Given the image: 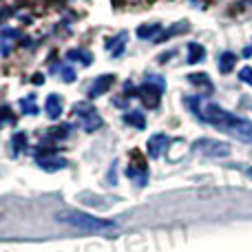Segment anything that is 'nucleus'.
Listing matches in <instances>:
<instances>
[{"instance_id": "412c9836", "label": "nucleus", "mask_w": 252, "mask_h": 252, "mask_svg": "<svg viewBox=\"0 0 252 252\" xmlns=\"http://www.w3.org/2000/svg\"><path fill=\"white\" fill-rule=\"evenodd\" d=\"M66 133H69V126H60V128H56V130H51V135H53V137H58V139H62V137H66Z\"/></svg>"}, {"instance_id": "393cba45", "label": "nucleus", "mask_w": 252, "mask_h": 252, "mask_svg": "<svg viewBox=\"0 0 252 252\" xmlns=\"http://www.w3.org/2000/svg\"><path fill=\"white\" fill-rule=\"evenodd\" d=\"M246 175H248V177H252V168H248V170H246Z\"/></svg>"}, {"instance_id": "5701e85b", "label": "nucleus", "mask_w": 252, "mask_h": 252, "mask_svg": "<svg viewBox=\"0 0 252 252\" xmlns=\"http://www.w3.org/2000/svg\"><path fill=\"white\" fill-rule=\"evenodd\" d=\"M33 84H42V75H40V73L33 75Z\"/></svg>"}, {"instance_id": "b1692460", "label": "nucleus", "mask_w": 252, "mask_h": 252, "mask_svg": "<svg viewBox=\"0 0 252 252\" xmlns=\"http://www.w3.org/2000/svg\"><path fill=\"white\" fill-rule=\"evenodd\" d=\"M244 56H246V58H250V56H252V47H250V49H246V51H244Z\"/></svg>"}, {"instance_id": "f03ea898", "label": "nucleus", "mask_w": 252, "mask_h": 252, "mask_svg": "<svg viewBox=\"0 0 252 252\" xmlns=\"http://www.w3.org/2000/svg\"><path fill=\"white\" fill-rule=\"evenodd\" d=\"M56 219L64 226L71 228H78V230L84 232H97V230H109V228L115 226V221L111 219H100V217H93L89 213H82V210H60L56 215Z\"/></svg>"}, {"instance_id": "6e6552de", "label": "nucleus", "mask_w": 252, "mask_h": 252, "mask_svg": "<svg viewBox=\"0 0 252 252\" xmlns=\"http://www.w3.org/2000/svg\"><path fill=\"white\" fill-rule=\"evenodd\" d=\"M159 91L161 89H153V82H148V84H144L142 89H139V95L144 97V102H146L148 106H153V109H155L157 106V97H159Z\"/></svg>"}, {"instance_id": "dca6fc26", "label": "nucleus", "mask_w": 252, "mask_h": 252, "mask_svg": "<svg viewBox=\"0 0 252 252\" xmlns=\"http://www.w3.org/2000/svg\"><path fill=\"white\" fill-rule=\"evenodd\" d=\"M20 106H22V113H29V115L38 113V106H35L33 97H25V100H20Z\"/></svg>"}, {"instance_id": "423d86ee", "label": "nucleus", "mask_w": 252, "mask_h": 252, "mask_svg": "<svg viewBox=\"0 0 252 252\" xmlns=\"http://www.w3.org/2000/svg\"><path fill=\"white\" fill-rule=\"evenodd\" d=\"M38 166L44 170H49V173H53V170H60L66 166V159H62V157H38Z\"/></svg>"}, {"instance_id": "0eeeda50", "label": "nucleus", "mask_w": 252, "mask_h": 252, "mask_svg": "<svg viewBox=\"0 0 252 252\" xmlns=\"http://www.w3.org/2000/svg\"><path fill=\"white\" fill-rule=\"evenodd\" d=\"M44 111H47V118L58 120L62 115V102L58 95H49L47 102H44Z\"/></svg>"}, {"instance_id": "ddd939ff", "label": "nucleus", "mask_w": 252, "mask_h": 252, "mask_svg": "<svg viewBox=\"0 0 252 252\" xmlns=\"http://www.w3.org/2000/svg\"><path fill=\"white\" fill-rule=\"evenodd\" d=\"M66 58H69V60H80V62H84V64H91L93 62V56L89 51H80V49H75V51H69L66 53Z\"/></svg>"}, {"instance_id": "20e7f679", "label": "nucleus", "mask_w": 252, "mask_h": 252, "mask_svg": "<svg viewBox=\"0 0 252 252\" xmlns=\"http://www.w3.org/2000/svg\"><path fill=\"white\" fill-rule=\"evenodd\" d=\"M75 113H82V128L84 130H95L97 126H102V118L95 113L91 104H78L75 106Z\"/></svg>"}, {"instance_id": "9b49d317", "label": "nucleus", "mask_w": 252, "mask_h": 252, "mask_svg": "<svg viewBox=\"0 0 252 252\" xmlns=\"http://www.w3.org/2000/svg\"><path fill=\"white\" fill-rule=\"evenodd\" d=\"M235 62H237L235 53H230V51L221 53V58H219V71H221V73H230L232 66H235Z\"/></svg>"}, {"instance_id": "6ab92c4d", "label": "nucleus", "mask_w": 252, "mask_h": 252, "mask_svg": "<svg viewBox=\"0 0 252 252\" xmlns=\"http://www.w3.org/2000/svg\"><path fill=\"white\" fill-rule=\"evenodd\" d=\"M4 122H13V115L9 113V106H0V126Z\"/></svg>"}, {"instance_id": "4468645a", "label": "nucleus", "mask_w": 252, "mask_h": 252, "mask_svg": "<svg viewBox=\"0 0 252 252\" xmlns=\"http://www.w3.org/2000/svg\"><path fill=\"white\" fill-rule=\"evenodd\" d=\"M188 82L199 84V87H206L208 91H213V87H210V78L206 73H190L188 75Z\"/></svg>"}, {"instance_id": "aec40b11", "label": "nucleus", "mask_w": 252, "mask_h": 252, "mask_svg": "<svg viewBox=\"0 0 252 252\" xmlns=\"http://www.w3.org/2000/svg\"><path fill=\"white\" fill-rule=\"evenodd\" d=\"M62 78H64V82H73V80H75V71L71 69V66H64V69H62Z\"/></svg>"}, {"instance_id": "2eb2a0df", "label": "nucleus", "mask_w": 252, "mask_h": 252, "mask_svg": "<svg viewBox=\"0 0 252 252\" xmlns=\"http://www.w3.org/2000/svg\"><path fill=\"white\" fill-rule=\"evenodd\" d=\"M11 146H13V155H18V153L25 151V146H27L25 133H16V135H13V137H11Z\"/></svg>"}, {"instance_id": "f8f14e48", "label": "nucleus", "mask_w": 252, "mask_h": 252, "mask_svg": "<svg viewBox=\"0 0 252 252\" xmlns=\"http://www.w3.org/2000/svg\"><path fill=\"white\" fill-rule=\"evenodd\" d=\"M124 122L135 126V128H144V126H146V120H144L142 111H128V113L124 115Z\"/></svg>"}, {"instance_id": "a211bd4d", "label": "nucleus", "mask_w": 252, "mask_h": 252, "mask_svg": "<svg viewBox=\"0 0 252 252\" xmlns=\"http://www.w3.org/2000/svg\"><path fill=\"white\" fill-rule=\"evenodd\" d=\"M239 80H241V82H246V84H250V87H252V69H250V66H244V69H241Z\"/></svg>"}, {"instance_id": "9d476101", "label": "nucleus", "mask_w": 252, "mask_h": 252, "mask_svg": "<svg viewBox=\"0 0 252 252\" xmlns=\"http://www.w3.org/2000/svg\"><path fill=\"white\" fill-rule=\"evenodd\" d=\"M206 56V49L197 42H190L188 44V64H197L199 60H204Z\"/></svg>"}, {"instance_id": "39448f33", "label": "nucleus", "mask_w": 252, "mask_h": 252, "mask_svg": "<svg viewBox=\"0 0 252 252\" xmlns=\"http://www.w3.org/2000/svg\"><path fill=\"white\" fill-rule=\"evenodd\" d=\"M170 144V139L166 137L164 133H157V135H153L151 139H148V155L153 157V159H157V157L164 153V148Z\"/></svg>"}, {"instance_id": "4be33fe9", "label": "nucleus", "mask_w": 252, "mask_h": 252, "mask_svg": "<svg viewBox=\"0 0 252 252\" xmlns=\"http://www.w3.org/2000/svg\"><path fill=\"white\" fill-rule=\"evenodd\" d=\"M18 35H20V33H18L16 29H11V31H2V38H18Z\"/></svg>"}, {"instance_id": "7ed1b4c3", "label": "nucleus", "mask_w": 252, "mask_h": 252, "mask_svg": "<svg viewBox=\"0 0 252 252\" xmlns=\"http://www.w3.org/2000/svg\"><path fill=\"white\" fill-rule=\"evenodd\" d=\"M192 151L195 153H204L208 157H226L230 153V144H223V142H217V139H197L192 144Z\"/></svg>"}, {"instance_id": "f3484780", "label": "nucleus", "mask_w": 252, "mask_h": 252, "mask_svg": "<svg viewBox=\"0 0 252 252\" xmlns=\"http://www.w3.org/2000/svg\"><path fill=\"white\" fill-rule=\"evenodd\" d=\"M157 31H159V25H146V27H139L137 35L139 38H151V35H155Z\"/></svg>"}, {"instance_id": "f257e3e1", "label": "nucleus", "mask_w": 252, "mask_h": 252, "mask_svg": "<svg viewBox=\"0 0 252 252\" xmlns=\"http://www.w3.org/2000/svg\"><path fill=\"white\" fill-rule=\"evenodd\" d=\"M201 122H208L213 126H217L219 130H228V133H232L235 137L244 139V142H252V122L244 118H237V115H232L230 111L221 109V106L217 104H206L204 106V113H201Z\"/></svg>"}, {"instance_id": "1a4fd4ad", "label": "nucleus", "mask_w": 252, "mask_h": 252, "mask_svg": "<svg viewBox=\"0 0 252 252\" xmlns=\"http://www.w3.org/2000/svg\"><path fill=\"white\" fill-rule=\"evenodd\" d=\"M113 84V75H102V78H97L95 80V84L91 87V91H89V95L91 97H97L100 93H104L106 89Z\"/></svg>"}]
</instances>
